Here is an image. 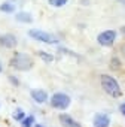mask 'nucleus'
<instances>
[{"label": "nucleus", "instance_id": "nucleus-2", "mask_svg": "<svg viewBox=\"0 0 125 127\" xmlns=\"http://www.w3.org/2000/svg\"><path fill=\"white\" fill-rule=\"evenodd\" d=\"M100 85L104 90V93H107L110 97H113V99L122 97V88H121L119 82L116 81V78H113L112 75L103 73L100 76Z\"/></svg>", "mask_w": 125, "mask_h": 127}, {"label": "nucleus", "instance_id": "nucleus-17", "mask_svg": "<svg viewBox=\"0 0 125 127\" xmlns=\"http://www.w3.org/2000/svg\"><path fill=\"white\" fill-rule=\"evenodd\" d=\"M8 81H9L11 85H14V87H18V85H20V79H18L17 76H14V75H9V76H8Z\"/></svg>", "mask_w": 125, "mask_h": 127}, {"label": "nucleus", "instance_id": "nucleus-1", "mask_svg": "<svg viewBox=\"0 0 125 127\" xmlns=\"http://www.w3.org/2000/svg\"><path fill=\"white\" fill-rule=\"evenodd\" d=\"M9 66L18 72H27L33 69L34 66V60L30 54L25 52H14V55L9 60Z\"/></svg>", "mask_w": 125, "mask_h": 127}, {"label": "nucleus", "instance_id": "nucleus-15", "mask_svg": "<svg viewBox=\"0 0 125 127\" xmlns=\"http://www.w3.org/2000/svg\"><path fill=\"white\" fill-rule=\"evenodd\" d=\"M48 3L51 6H55V8H62L69 3V0H48Z\"/></svg>", "mask_w": 125, "mask_h": 127}, {"label": "nucleus", "instance_id": "nucleus-18", "mask_svg": "<svg viewBox=\"0 0 125 127\" xmlns=\"http://www.w3.org/2000/svg\"><path fill=\"white\" fill-rule=\"evenodd\" d=\"M119 111L122 112V115H125V103H122V105L119 106Z\"/></svg>", "mask_w": 125, "mask_h": 127}, {"label": "nucleus", "instance_id": "nucleus-6", "mask_svg": "<svg viewBox=\"0 0 125 127\" xmlns=\"http://www.w3.org/2000/svg\"><path fill=\"white\" fill-rule=\"evenodd\" d=\"M18 45V37L12 33H5L0 34V46H3L6 49H14Z\"/></svg>", "mask_w": 125, "mask_h": 127}, {"label": "nucleus", "instance_id": "nucleus-11", "mask_svg": "<svg viewBox=\"0 0 125 127\" xmlns=\"http://www.w3.org/2000/svg\"><path fill=\"white\" fill-rule=\"evenodd\" d=\"M0 12H2V14H6V15H11V14L15 12V5L11 2V0L3 2L2 5H0Z\"/></svg>", "mask_w": 125, "mask_h": 127}, {"label": "nucleus", "instance_id": "nucleus-25", "mask_svg": "<svg viewBox=\"0 0 125 127\" xmlns=\"http://www.w3.org/2000/svg\"><path fill=\"white\" fill-rule=\"evenodd\" d=\"M11 2H14V0H11Z\"/></svg>", "mask_w": 125, "mask_h": 127}, {"label": "nucleus", "instance_id": "nucleus-23", "mask_svg": "<svg viewBox=\"0 0 125 127\" xmlns=\"http://www.w3.org/2000/svg\"><path fill=\"white\" fill-rule=\"evenodd\" d=\"M34 127H43L42 124H34Z\"/></svg>", "mask_w": 125, "mask_h": 127}, {"label": "nucleus", "instance_id": "nucleus-22", "mask_svg": "<svg viewBox=\"0 0 125 127\" xmlns=\"http://www.w3.org/2000/svg\"><path fill=\"white\" fill-rule=\"evenodd\" d=\"M2 72H3V63L0 61V73H2Z\"/></svg>", "mask_w": 125, "mask_h": 127}, {"label": "nucleus", "instance_id": "nucleus-20", "mask_svg": "<svg viewBox=\"0 0 125 127\" xmlns=\"http://www.w3.org/2000/svg\"><path fill=\"white\" fill-rule=\"evenodd\" d=\"M116 2H118L119 5H122V6H125V0H116Z\"/></svg>", "mask_w": 125, "mask_h": 127}, {"label": "nucleus", "instance_id": "nucleus-19", "mask_svg": "<svg viewBox=\"0 0 125 127\" xmlns=\"http://www.w3.org/2000/svg\"><path fill=\"white\" fill-rule=\"evenodd\" d=\"M121 54L125 57V43H122V45H121Z\"/></svg>", "mask_w": 125, "mask_h": 127}, {"label": "nucleus", "instance_id": "nucleus-4", "mask_svg": "<svg viewBox=\"0 0 125 127\" xmlns=\"http://www.w3.org/2000/svg\"><path fill=\"white\" fill-rule=\"evenodd\" d=\"M49 103L54 109H58V111H66L70 103H72V99L67 93H62V91H57L51 96L49 99Z\"/></svg>", "mask_w": 125, "mask_h": 127}, {"label": "nucleus", "instance_id": "nucleus-13", "mask_svg": "<svg viewBox=\"0 0 125 127\" xmlns=\"http://www.w3.org/2000/svg\"><path fill=\"white\" fill-rule=\"evenodd\" d=\"M37 55H39V58H40L43 63H52V61H54V55H52L51 52H46V51H39V52H37Z\"/></svg>", "mask_w": 125, "mask_h": 127}, {"label": "nucleus", "instance_id": "nucleus-21", "mask_svg": "<svg viewBox=\"0 0 125 127\" xmlns=\"http://www.w3.org/2000/svg\"><path fill=\"white\" fill-rule=\"evenodd\" d=\"M121 33H122V34H125V24L121 27Z\"/></svg>", "mask_w": 125, "mask_h": 127}, {"label": "nucleus", "instance_id": "nucleus-8", "mask_svg": "<svg viewBox=\"0 0 125 127\" xmlns=\"http://www.w3.org/2000/svg\"><path fill=\"white\" fill-rule=\"evenodd\" d=\"M58 120H60V123H61L62 127H82L72 115H69L66 112H61L60 117H58Z\"/></svg>", "mask_w": 125, "mask_h": 127}, {"label": "nucleus", "instance_id": "nucleus-16", "mask_svg": "<svg viewBox=\"0 0 125 127\" xmlns=\"http://www.w3.org/2000/svg\"><path fill=\"white\" fill-rule=\"evenodd\" d=\"M121 66H122V61H121L118 57H113V58L110 60V67H112V69H119Z\"/></svg>", "mask_w": 125, "mask_h": 127}, {"label": "nucleus", "instance_id": "nucleus-9", "mask_svg": "<svg viewBox=\"0 0 125 127\" xmlns=\"http://www.w3.org/2000/svg\"><path fill=\"white\" fill-rule=\"evenodd\" d=\"M92 124H94V127H109L110 126V117L107 114H103V112L95 114Z\"/></svg>", "mask_w": 125, "mask_h": 127}, {"label": "nucleus", "instance_id": "nucleus-12", "mask_svg": "<svg viewBox=\"0 0 125 127\" xmlns=\"http://www.w3.org/2000/svg\"><path fill=\"white\" fill-rule=\"evenodd\" d=\"M34 124H36V117L34 115H25L24 120L21 121L22 127H34Z\"/></svg>", "mask_w": 125, "mask_h": 127}, {"label": "nucleus", "instance_id": "nucleus-7", "mask_svg": "<svg viewBox=\"0 0 125 127\" xmlns=\"http://www.w3.org/2000/svg\"><path fill=\"white\" fill-rule=\"evenodd\" d=\"M30 97H31L33 102L37 103V105H43V103H46V102L49 100V94H48L46 90H43V88H33V90L30 91Z\"/></svg>", "mask_w": 125, "mask_h": 127}, {"label": "nucleus", "instance_id": "nucleus-10", "mask_svg": "<svg viewBox=\"0 0 125 127\" xmlns=\"http://www.w3.org/2000/svg\"><path fill=\"white\" fill-rule=\"evenodd\" d=\"M15 20L18 23H22V24H31L33 23V15L30 12H25V11H21V12H17L15 14Z\"/></svg>", "mask_w": 125, "mask_h": 127}, {"label": "nucleus", "instance_id": "nucleus-24", "mask_svg": "<svg viewBox=\"0 0 125 127\" xmlns=\"http://www.w3.org/2000/svg\"><path fill=\"white\" fill-rule=\"evenodd\" d=\"M0 108H2V103H0Z\"/></svg>", "mask_w": 125, "mask_h": 127}, {"label": "nucleus", "instance_id": "nucleus-14", "mask_svg": "<svg viewBox=\"0 0 125 127\" xmlns=\"http://www.w3.org/2000/svg\"><path fill=\"white\" fill-rule=\"evenodd\" d=\"M24 117H25V112H24L21 108H17V109L14 111V114H12V118H14L15 121H18V123H21V121L24 120Z\"/></svg>", "mask_w": 125, "mask_h": 127}, {"label": "nucleus", "instance_id": "nucleus-5", "mask_svg": "<svg viewBox=\"0 0 125 127\" xmlns=\"http://www.w3.org/2000/svg\"><path fill=\"white\" fill-rule=\"evenodd\" d=\"M116 37H118V33L115 30H104L101 33H98L97 42H98V45L109 48V46H113V43L116 42Z\"/></svg>", "mask_w": 125, "mask_h": 127}, {"label": "nucleus", "instance_id": "nucleus-3", "mask_svg": "<svg viewBox=\"0 0 125 127\" xmlns=\"http://www.w3.org/2000/svg\"><path fill=\"white\" fill-rule=\"evenodd\" d=\"M28 36L33 40H37V42H42L46 45H57L60 42V37H57L55 34H51V33H48L45 30H39V29H30Z\"/></svg>", "mask_w": 125, "mask_h": 127}]
</instances>
